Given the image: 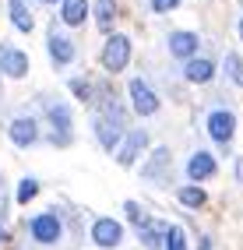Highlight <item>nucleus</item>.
Masks as SVG:
<instances>
[{
	"instance_id": "obj_25",
	"label": "nucleus",
	"mask_w": 243,
	"mask_h": 250,
	"mask_svg": "<svg viewBox=\"0 0 243 250\" xmlns=\"http://www.w3.org/2000/svg\"><path fill=\"white\" fill-rule=\"evenodd\" d=\"M71 88H74L81 99H92V85H85V81H71Z\"/></svg>"
},
{
	"instance_id": "obj_4",
	"label": "nucleus",
	"mask_w": 243,
	"mask_h": 250,
	"mask_svg": "<svg viewBox=\"0 0 243 250\" xmlns=\"http://www.w3.org/2000/svg\"><path fill=\"white\" fill-rule=\"evenodd\" d=\"M0 71L7 78H25L28 74V57L14 46H0Z\"/></svg>"
},
{
	"instance_id": "obj_13",
	"label": "nucleus",
	"mask_w": 243,
	"mask_h": 250,
	"mask_svg": "<svg viewBox=\"0 0 243 250\" xmlns=\"http://www.w3.org/2000/svg\"><path fill=\"white\" fill-rule=\"evenodd\" d=\"M50 57L57 63H71L74 60V42L67 36H60V32H50Z\"/></svg>"
},
{
	"instance_id": "obj_15",
	"label": "nucleus",
	"mask_w": 243,
	"mask_h": 250,
	"mask_svg": "<svg viewBox=\"0 0 243 250\" xmlns=\"http://www.w3.org/2000/svg\"><path fill=\"white\" fill-rule=\"evenodd\" d=\"M212 74H215L212 60H198V57H194V60L187 63V81H194V85H204V81H212Z\"/></svg>"
},
{
	"instance_id": "obj_26",
	"label": "nucleus",
	"mask_w": 243,
	"mask_h": 250,
	"mask_svg": "<svg viewBox=\"0 0 243 250\" xmlns=\"http://www.w3.org/2000/svg\"><path fill=\"white\" fill-rule=\"evenodd\" d=\"M42 4H57V0H42ZM60 4H63V0H60Z\"/></svg>"
},
{
	"instance_id": "obj_5",
	"label": "nucleus",
	"mask_w": 243,
	"mask_h": 250,
	"mask_svg": "<svg viewBox=\"0 0 243 250\" xmlns=\"http://www.w3.org/2000/svg\"><path fill=\"white\" fill-rule=\"evenodd\" d=\"M131 99H134V109H138L141 116L159 113V99H155V92L148 88V81L134 78V81H131Z\"/></svg>"
},
{
	"instance_id": "obj_27",
	"label": "nucleus",
	"mask_w": 243,
	"mask_h": 250,
	"mask_svg": "<svg viewBox=\"0 0 243 250\" xmlns=\"http://www.w3.org/2000/svg\"><path fill=\"white\" fill-rule=\"evenodd\" d=\"M4 240H7V236H4V229H0V243H4Z\"/></svg>"
},
{
	"instance_id": "obj_3",
	"label": "nucleus",
	"mask_w": 243,
	"mask_h": 250,
	"mask_svg": "<svg viewBox=\"0 0 243 250\" xmlns=\"http://www.w3.org/2000/svg\"><path fill=\"white\" fill-rule=\"evenodd\" d=\"M28 229H32V240H39V243H57L60 240V219H57V211H42V215H36V219L28 222Z\"/></svg>"
},
{
	"instance_id": "obj_18",
	"label": "nucleus",
	"mask_w": 243,
	"mask_h": 250,
	"mask_svg": "<svg viewBox=\"0 0 243 250\" xmlns=\"http://www.w3.org/2000/svg\"><path fill=\"white\" fill-rule=\"evenodd\" d=\"M166 162H169V152H166V148H159V152H152V162L141 169V176H148V180H159V169H162Z\"/></svg>"
},
{
	"instance_id": "obj_22",
	"label": "nucleus",
	"mask_w": 243,
	"mask_h": 250,
	"mask_svg": "<svg viewBox=\"0 0 243 250\" xmlns=\"http://www.w3.org/2000/svg\"><path fill=\"white\" fill-rule=\"evenodd\" d=\"M225 71H229V78L236 81V85H243V60L236 53H225Z\"/></svg>"
},
{
	"instance_id": "obj_16",
	"label": "nucleus",
	"mask_w": 243,
	"mask_h": 250,
	"mask_svg": "<svg viewBox=\"0 0 243 250\" xmlns=\"http://www.w3.org/2000/svg\"><path fill=\"white\" fill-rule=\"evenodd\" d=\"M11 4V21H14V28L18 32H32V14H28V7H25V0H7Z\"/></svg>"
},
{
	"instance_id": "obj_9",
	"label": "nucleus",
	"mask_w": 243,
	"mask_h": 250,
	"mask_svg": "<svg viewBox=\"0 0 243 250\" xmlns=\"http://www.w3.org/2000/svg\"><path fill=\"white\" fill-rule=\"evenodd\" d=\"M144 145H148V134H144V130H131V134H127V141H123V148H120V166H134L138 162V155L144 152Z\"/></svg>"
},
{
	"instance_id": "obj_11",
	"label": "nucleus",
	"mask_w": 243,
	"mask_h": 250,
	"mask_svg": "<svg viewBox=\"0 0 243 250\" xmlns=\"http://www.w3.org/2000/svg\"><path fill=\"white\" fill-rule=\"evenodd\" d=\"M39 138V127H36V120H32V116H18V120H14L11 124V141L14 145H32V141H36Z\"/></svg>"
},
{
	"instance_id": "obj_19",
	"label": "nucleus",
	"mask_w": 243,
	"mask_h": 250,
	"mask_svg": "<svg viewBox=\"0 0 243 250\" xmlns=\"http://www.w3.org/2000/svg\"><path fill=\"white\" fill-rule=\"evenodd\" d=\"M180 205L201 208V205H204V190H201V187H183V190H180Z\"/></svg>"
},
{
	"instance_id": "obj_10",
	"label": "nucleus",
	"mask_w": 243,
	"mask_h": 250,
	"mask_svg": "<svg viewBox=\"0 0 243 250\" xmlns=\"http://www.w3.org/2000/svg\"><path fill=\"white\" fill-rule=\"evenodd\" d=\"M95 138H99V145L106 152H113L120 145V124L109 120V116H95Z\"/></svg>"
},
{
	"instance_id": "obj_14",
	"label": "nucleus",
	"mask_w": 243,
	"mask_h": 250,
	"mask_svg": "<svg viewBox=\"0 0 243 250\" xmlns=\"http://www.w3.org/2000/svg\"><path fill=\"white\" fill-rule=\"evenodd\" d=\"M85 14H88V4H85V0H63V4H60L63 25H81V21H85Z\"/></svg>"
},
{
	"instance_id": "obj_6",
	"label": "nucleus",
	"mask_w": 243,
	"mask_h": 250,
	"mask_svg": "<svg viewBox=\"0 0 243 250\" xmlns=\"http://www.w3.org/2000/svg\"><path fill=\"white\" fill-rule=\"evenodd\" d=\"M92 240L99 243V247H117V243L123 240V226H120L117 219H95Z\"/></svg>"
},
{
	"instance_id": "obj_20",
	"label": "nucleus",
	"mask_w": 243,
	"mask_h": 250,
	"mask_svg": "<svg viewBox=\"0 0 243 250\" xmlns=\"http://www.w3.org/2000/svg\"><path fill=\"white\" fill-rule=\"evenodd\" d=\"M166 250H187V240H183L180 226H166Z\"/></svg>"
},
{
	"instance_id": "obj_12",
	"label": "nucleus",
	"mask_w": 243,
	"mask_h": 250,
	"mask_svg": "<svg viewBox=\"0 0 243 250\" xmlns=\"http://www.w3.org/2000/svg\"><path fill=\"white\" fill-rule=\"evenodd\" d=\"M212 173H215L212 152H194V155H190V162H187V176H190V180H208Z\"/></svg>"
},
{
	"instance_id": "obj_24",
	"label": "nucleus",
	"mask_w": 243,
	"mask_h": 250,
	"mask_svg": "<svg viewBox=\"0 0 243 250\" xmlns=\"http://www.w3.org/2000/svg\"><path fill=\"white\" fill-rule=\"evenodd\" d=\"M176 4H180V0H152V7H155L159 14H166V11H173Z\"/></svg>"
},
{
	"instance_id": "obj_21",
	"label": "nucleus",
	"mask_w": 243,
	"mask_h": 250,
	"mask_svg": "<svg viewBox=\"0 0 243 250\" xmlns=\"http://www.w3.org/2000/svg\"><path fill=\"white\" fill-rule=\"evenodd\" d=\"M127 219H131V222L138 226V232H141V229H148V226H152V219H148V215H144V211H141V208H138L134 201H127Z\"/></svg>"
},
{
	"instance_id": "obj_2",
	"label": "nucleus",
	"mask_w": 243,
	"mask_h": 250,
	"mask_svg": "<svg viewBox=\"0 0 243 250\" xmlns=\"http://www.w3.org/2000/svg\"><path fill=\"white\" fill-rule=\"evenodd\" d=\"M208 134H212L219 145H229L236 134V116L229 109H212L208 113Z\"/></svg>"
},
{
	"instance_id": "obj_23",
	"label": "nucleus",
	"mask_w": 243,
	"mask_h": 250,
	"mask_svg": "<svg viewBox=\"0 0 243 250\" xmlns=\"http://www.w3.org/2000/svg\"><path fill=\"white\" fill-rule=\"evenodd\" d=\"M36 194H39V183H36V180H21V187H18V205H28Z\"/></svg>"
},
{
	"instance_id": "obj_17",
	"label": "nucleus",
	"mask_w": 243,
	"mask_h": 250,
	"mask_svg": "<svg viewBox=\"0 0 243 250\" xmlns=\"http://www.w3.org/2000/svg\"><path fill=\"white\" fill-rule=\"evenodd\" d=\"M113 18H117V0H95V21H99V28H109Z\"/></svg>"
},
{
	"instance_id": "obj_28",
	"label": "nucleus",
	"mask_w": 243,
	"mask_h": 250,
	"mask_svg": "<svg viewBox=\"0 0 243 250\" xmlns=\"http://www.w3.org/2000/svg\"><path fill=\"white\" fill-rule=\"evenodd\" d=\"M240 36H243V21H240Z\"/></svg>"
},
{
	"instance_id": "obj_1",
	"label": "nucleus",
	"mask_w": 243,
	"mask_h": 250,
	"mask_svg": "<svg viewBox=\"0 0 243 250\" xmlns=\"http://www.w3.org/2000/svg\"><path fill=\"white\" fill-rule=\"evenodd\" d=\"M127 60H131V39L127 36H109L106 39V49H102V67L106 71H123Z\"/></svg>"
},
{
	"instance_id": "obj_8",
	"label": "nucleus",
	"mask_w": 243,
	"mask_h": 250,
	"mask_svg": "<svg viewBox=\"0 0 243 250\" xmlns=\"http://www.w3.org/2000/svg\"><path fill=\"white\" fill-rule=\"evenodd\" d=\"M169 53L183 57L190 63L194 53H198V36H194V32H169Z\"/></svg>"
},
{
	"instance_id": "obj_7",
	"label": "nucleus",
	"mask_w": 243,
	"mask_h": 250,
	"mask_svg": "<svg viewBox=\"0 0 243 250\" xmlns=\"http://www.w3.org/2000/svg\"><path fill=\"white\" fill-rule=\"evenodd\" d=\"M50 120H53V141H57V145H71L74 130H71V113H67V106H50Z\"/></svg>"
}]
</instances>
